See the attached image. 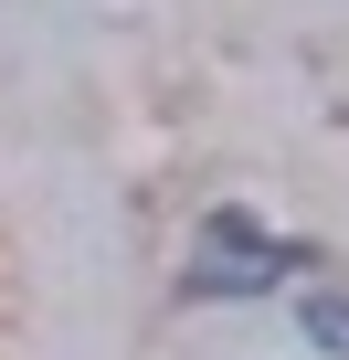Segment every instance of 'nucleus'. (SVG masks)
Segmentation results:
<instances>
[{"mask_svg": "<svg viewBox=\"0 0 349 360\" xmlns=\"http://www.w3.org/2000/svg\"><path fill=\"white\" fill-rule=\"evenodd\" d=\"M296 318H307V339H317L328 360H349V297H307Z\"/></svg>", "mask_w": 349, "mask_h": 360, "instance_id": "obj_2", "label": "nucleus"}, {"mask_svg": "<svg viewBox=\"0 0 349 360\" xmlns=\"http://www.w3.org/2000/svg\"><path fill=\"white\" fill-rule=\"evenodd\" d=\"M286 265H307V255L275 244V233H254L244 212H212L202 244H191V286H202V297H265Z\"/></svg>", "mask_w": 349, "mask_h": 360, "instance_id": "obj_1", "label": "nucleus"}]
</instances>
